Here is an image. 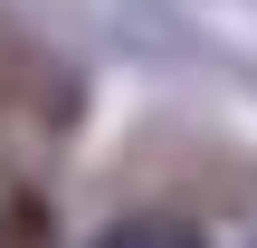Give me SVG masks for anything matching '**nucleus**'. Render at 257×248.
Masks as SVG:
<instances>
[{
	"label": "nucleus",
	"mask_w": 257,
	"mask_h": 248,
	"mask_svg": "<svg viewBox=\"0 0 257 248\" xmlns=\"http://www.w3.org/2000/svg\"><path fill=\"white\" fill-rule=\"evenodd\" d=\"M95 248H210V239H191V229H162V220H134V229H114V239H95Z\"/></svg>",
	"instance_id": "nucleus-1"
}]
</instances>
